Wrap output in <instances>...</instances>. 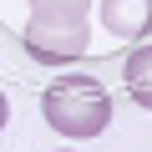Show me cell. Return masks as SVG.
Here are the masks:
<instances>
[{"label":"cell","instance_id":"cell-1","mask_svg":"<svg viewBox=\"0 0 152 152\" xmlns=\"http://www.w3.org/2000/svg\"><path fill=\"white\" fill-rule=\"evenodd\" d=\"M41 112H46L51 132H61V137H102L112 122V96L96 76H61L46 86Z\"/></svg>","mask_w":152,"mask_h":152},{"label":"cell","instance_id":"cell-2","mask_svg":"<svg viewBox=\"0 0 152 152\" xmlns=\"http://www.w3.org/2000/svg\"><path fill=\"white\" fill-rule=\"evenodd\" d=\"M20 46H26V56L31 61H41V66H66V61H81L86 56V46H91V31L86 26H26V36H20Z\"/></svg>","mask_w":152,"mask_h":152},{"label":"cell","instance_id":"cell-3","mask_svg":"<svg viewBox=\"0 0 152 152\" xmlns=\"http://www.w3.org/2000/svg\"><path fill=\"white\" fill-rule=\"evenodd\" d=\"M102 31L122 41H147L152 36V0H102Z\"/></svg>","mask_w":152,"mask_h":152},{"label":"cell","instance_id":"cell-4","mask_svg":"<svg viewBox=\"0 0 152 152\" xmlns=\"http://www.w3.org/2000/svg\"><path fill=\"white\" fill-rule=\"evenodd\" d=\"M122 76H127V91H132V102L152 112V41H142V46L127 56Z\"/></svg>","mask_w":152,"mask_h":152},{"label":"cell","instance_id":"cell-5","mask_svg":"<svg viewBox=\"0 0 152 152\" xmlns=\"http://www.w3.org/2000/svg\"><path fill=\"white\" fill-rule=\"evenodd\" d=\"M91 0H31V20L36 26H86Z\"/></svg>","mask_w":152,"mask_h":152},{"label":"cell","instance_id":"cell-6","mask_svg":"<svg viewBox=\"0 0 152 152\" xmlns=\"http://www.w3.org/2000/svg\"><path fill=\"white\" fill-rule=\"evenodd\" d=\"M10 122V102H5V91H0V127Z\"/></svg>","mask_w":152,"mask_h":152}]
</instances>
